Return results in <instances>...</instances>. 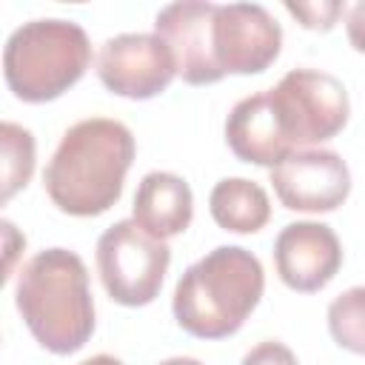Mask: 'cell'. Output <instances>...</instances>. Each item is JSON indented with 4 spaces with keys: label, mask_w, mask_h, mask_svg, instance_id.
Returning <instances> with one entry per match:
<instances>
[{
    "label": "cell",
    "mask_w": 365,
    "mask_h": 365,
    "mask_svg": "<svg viewBox=\"0 0 365 365\" xmlns=\"http://www.w3.org/2000/svg\"><path fill=\"white\" fill-rule=\"evenodd\" d=\"M134 154V137L120 120H80L63 134L43 171L46 194L63 214L97 217L120 200Z\"/></svg>",
    "instance_id": "cell-1"
},
{
    "label": "cell",
    "mask_w": 365,
    "mask_h": 365,
    "mask_svg": "<svg viewBox=\"0 0 365 365\" xmlns=\"http://www.w3.org/2000/svg\"><path fill=\"white\" fill-rule=\"evenodd\" d=\"M17 311L51 354H74L94 334V299L86 262L68 248L34 254L17 274Z\"/></svg>",
    "instance_id": "cell-2"
},
{
    "label": "cell",
    "mask_w": 365,
    "mask_h": 365,
    "mask_svg": "<svg viewBox=\"0 0 365 365\" xmlns=\"http://www.w3.org/2000/svg\"><path fill=\"white\" fill-rule=\"evenodd\" d=\"M262 288V262L242 245H220L177 279L174 319L200 339L231 336L259 305Z\"/></svg>",
    "instance_id": "cell-3"
},
{
    "label": "cell",
    "mask_w": 365,
    "mask_h": 365,
    "mask_svg": "<svg viewBox=\"0 0 365 365\" xmlns=\"http://www.w3.org/2000/svg\"><path fill=\"white\" fill-rule=\"evenodd\" d=\"M91 63L83 26L60 17L29 20L14 29L3 48V77L23 103H48L68 91Z\"/></svg>",
    "instance_id": "cell-4"
},
{
    "label": "cell",
    "mask_w": 365,
    "mask_h": 365,
    "mask_svg": "<svg viewBox=\"0 0 365 365\" xmlns=\"http://www.w3.org/2000/svg\"><path fill=\"white\" fill-rule=\"evenodd\" d=\"M268 100L279 131L294 151L336 137L351 114L345 86L334 74L317 68H291L274 88H268Z\"/></svg>",
    "instance_id": "cell-5"
},
{
    "label": "cell",
    "mask_w": 365,
    "mask_h": 365,
    "mask_svg": "<svg viewBox=\"0 0 365 365\" xmlns=\"http://www.w3.org/2000/svg\"><path fill=\"white\" fill-rule=\"evenodd\" d=\"M171 262L165 240L151 237L134 220H120L97 240V271L108 297L120 305L140 308L154 302Z\"/></svg>",
    "instance_id": "cell-6"
},
{
    "label": "cell",
    "mask_w": 365,
    "mask_h": 365,
    "mask_svg": "<svg viewBox=\"0 0 365 365\" xmlns=\"http://www.w3.org/2000/svg\"><path fill=\"white\" fill-rule=\"evenodd\" d=\"M100 83L120 97L148 100L168 88L177 77V63L171 48L157 34L128 31L108 37L97 54Z\"/></svg>",
    "instance_id": "cell-7"
},
{
    "label": "cell",
    "mask_w": 365,
    "mask_h": 365,
    "mask_svg": "<svg viewBox=\"0 0 365 365\" xmlns=\"http://www.w3.org/2000/svg\"><path fill=\"white\" fill-rule=\"evenodd\" d=\"M282 48V29L259 3H217L214 57L222 74H259Z\"/></svg>",
    "instance_id": "cell-8"
},
{
    "label": "cell",
    "mask_w": 365,
    "mask_h": 365,
    "mask_svg": "<svg viewBox=\"0 0 365 365\" xmlns=\"http://www.w3.org/2000/svg\"><path fill=\"white\" fill-rule=\"evenodd\" d=\"M271 185L288 211L325 214L351 194V171L336 151L302 148L271 168Z\"/></svg>",
    "instance_id": "cell-9"
},
{
    "label": "cell",
    "mask_w": 365,
    "mask_h": 365,
    "mask_svg": "<svg viewBox=\"0 0 365 365\" xmlns=\"http://www.w3.org/2000/svg\"><path fill=\"white\" fill-rule=\"evenodd\" d=\"M214 14L217 3L180 0L160 9L154 20V34L171 48L177 74L188 86H208L225 77L214 57Z\"/></svg>",
    "instance_id": "cell-10"
},
{
    "label": "cell",
    "mask_w": 365,
    "mask_h": 365,
    "mask_svg": "<svg viewBox=\"0 0 365 365\" xmlns=\"http://www.w3.org/2000/svg\"><path fill=\"white\" fill-rule=\"evenodd\" d=\"M274 265L288 288L314 294L325 288L342 265L339 237L325 222H291L277 234Z\"/></svg>",
    "instance_id": "cell-11"
},
{
    "label": "cell",
    "mask_w": 365,
    "mask_h": 365,
    "mask_svg": "<svg viewBox=\"0 0 365 365\" xmlns=\"http://www.w3.org/2000/svg\"><path fill=\"white\" fill-rule=\"evenodd\" d=\"M225 143L240 160L254 165H268V168L279 165L288 154H294V148L285 143L279 131L268 91L242 97L231 108L225 120Z\"/></svg>",
    "instance_id": "cell-12"
},
{
    "label": "cell",
    "mask_w": 365,
    "mask_h": 365,
    "mask_svg": "<svg viewBox=\"0 0 365 365\" xmlns=\"http://www.w3.org/2000/svg\"><path fill=\"white\" fill-rule=\"evenodd\" d=\"M131 220L157 240L182 234L194 217V194L188 182L168 171H151L140 180Z\"/></svg>",
    "instance_id": "cell-13"
},
{
    "label": "cell",
    "mask_w": 365,
    "mask_h": 365,
    "mask_svg": "<svg viewBox=\"0 0 365 365\" xmlns=\"http://www.w3.org/2000/svg\"><path fill=\"white\" fill-rule=\"evenodd\" d=\"M211 217L220 228L234 234H254L271 220V202L259 182L245 177H225L211 188Z\"/></svg>",
    "instance_id": "cell-14"
},
{
    "label": "cell",
    "mask_w": 365,
    "mask_h": 365,
    "mask_svg": "<svg viewBox=\"0 0 365 365\" xmlns=\"http://www.w3.org/2000/svg\"><path fill=\"white\" fill-rule=\"evenodd\" d=\"M0 145H3V194L0 200L9 202L14 191H20L34 171V137L29 128L17 123L0 125Z\"/></svg>",
    "instance_id": "cell-15"
},
{
    "label": "cell",
    "mask_w": 365,
    "mask_h": 365,
    "mask_svg": "<svg viewBox=\"0 0 365 365\" xmlns=\"http://www.w3.org/2000/svg\"><path fill=\"white\" fill-rule=\"evenodd\" d=\"M328 328L339 348L365 354V285L342 291L328 305Z\"/></svg>",
    "instance_id": "cell-16"
},
{
    "label": "cell",
    "mask_w": 365,
    "mask_h": 365,
    "mask_svg": "<svg viewBox=\"0 0 365 365\" xmlns=\"http://www.w3.org/2000/svg\"><path fill=\"white\" fill-rule=\"evenodd\" d=\"M285 9L302 20L305 29H314V31H328L336 17L342 14V3L336 0H328V3H285Z\"/></svg>",
    "instance_id": "cell-17"
},
{
    "label": "cell",
    "mask_w": 365,
    "mask_h": 365,
    "mask_svg": "<svg viewBox=\"0 0 365 365\" xmlns=\"http://www.w3.org/2000/svg\"><path fill=\"white\" fill-rule=\"evenodd\" d=\"M240 365H299L294 351L288 345H282L279 339H262L259 345H254Z\"/></svg>",
    "instance_id": "cell-18"
},
{
    "label": "cell",
    "mask_w": 365,
    "mask_h": 365,
    "mask_svg": "<svg viewBox=\"0 0 365 365\" xmlns=\"http://www.w3.org/2000/svg\"><path fill=\"white\" fill-rule=\"evenodd\" d=\"M345 31H348V40L356 51L365 54V0L362 3H354L348 9V20H345Z\"/></svg>",
    "instance_id": "cell-19"
},
{
    "label": "cell",
    "mask_w": 365,
    "mask_h": 365,
    "mask_svg": "<svg viewBox=\"0 0 365 365\" xmlns=\"http://www.w3.org/2000/svg\"><path fill=\"white\" fill-rule=\"evenodd\" d=\"M80 365H125V362H123V359H117V356H111V354H97V356L83 359Z\"/></svg>",
    "instance_id": "cell-20"
},
{
    "label": "cell",
    "mask_w": 365,
    "mask_h": 365,
    "mask_svg": "<svg viewBox=\"0 0 365 365\" xmlns=\"http://www.w3.org/2000/svg\"><path fill=\"white\" fill-rule=\"evenodd\" d=\"M160 365H202V362H197V359H191V356H171V359H165V362H160Z\"/></svg>",
    "instance_id": "cell-21"
}]
</instances>
